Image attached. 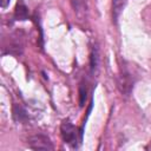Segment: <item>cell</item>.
I'll list each match as a JSON object with an SVG mask.
<instances>
[{
    "instance_id": "cell-1",
    "label": "cell",
    "mask_w": 151,
    "mask_h": 151,
    "mask_svg": "<svg viewBox=\"0 0 151 151\" xmlns=\"http://www.w3.org/2000/svg\"><path fill=\"white\" fill-rule=\"evenodd\" d=\"M136 83V74L131 68V65L127 63H123V65L119 67V72L116 77V84L124 97H130Z\"/></svg>"
},
{
    "instance_id": "cell-2",
    "label": "cell",
    "mask_w": 151,
    "mask_h": 151,
    "mask_svg": "<svg viewBox=\"0 0 151 151\" xmlns=\"http://www.w3.org/2000/svg\"><path fill=\"white\" fill-rule=\"evenodd\" d=\"M83 134H84V129L80 127L78 129L68 118L64 119L60 124V136L61 139L65 144L68 146L77 149L81 142H83Z\"/></svg>"
},
{
    "instance_id": "cell-3",
    "label": "cell",
    "mask_w": 151,
    "mask_h": 151,
    "mask_svg": "<svg viewBox=\"0 0 151 151\" xmlns=\"http://www.w3.org/2000/svg\"><path fill=\"white\" fill-rule=\"evenodd\" d=\"M22 51H24V34L20 31L13 32L12 34H9L8 40L4 41L2 54L20 55Z\"/></svg>"
},
{
    "instance_id": "cell-4",
    "label": "cell",
    "mask_w": 151,
    "mask_h": 151,
    "mask_svg": "<svg viewBox=\"0 0 151 151\" xmlns=\"http://www.w3.org/2000/svg\"><path fill=\"white\" fill-rule=\"evenodd\" d=\"M27 146L32 150H54V145L50 137L44 133H35L27 139Z\"/></svg>"
},
{
    "instance_id": "cell-5",
    "label": "cell",
    "mask_w": 151,
    "mask_h": 151,
    "mask_svg": "<svg viewBox=\"0 0 151 151\" xmlns=\"http://www.w3.org/2000/svg\"><path fill=\"white\" fill-rule=\"evenodd\" d=\"M71 7L79 20H86L88 13V2L87 0H70Z\"/></svg>"
},
{
    "instance_id": "cell-6",
    "label": "cell",
    "mask_w": 151,
    "mask_h": 151,
    "mask_svg": "<svg viewBox=\"0 0 151 151\" xmlns=\"http://www.w3.org/2000/svg\"><path fill=\"white\" fill-rule=\"evenodd\" d=\"M99 63H100V50H99V45L94 42L90 51V74L91 76L97 74L99 70Z\"/></svg>"
},
{
    "instance_id": "cell-7",
    "label": "cell",
    "mask_w": 151,
    "mask_h": 151,
    "mask_svg": "<svg viewBox=\"0 0 151 151\" xmlns=\"http://www.w3.org/2000/svg\"><path fill=\"white\" fill-rule=\"evenodd\" d=\"M12 116L15 123H20V124H26L29 120V113L26 110V107H24L21 104L19 103H14L12 106Z\"/></svg>"
},
{
    "instance_id": "cell-8",
    "label": "cell",
    "mask_w": 151,
    "mask_h": 151,
    "mask_svg": "<svg viewBox=\"0 0 151 151\" xmlns=\"http://www.w3.org/2000/svg\"><path fill=\"white\" fill-rule=\"evenodd\" d=\"M127 4V0H112L111 1V17H112V22L114 25H118L119 17L125 8Z\"/></svg>"
},
{
    "instance_id": "cell-9",
    "label": "cell",
    "mask_w": 151,
    "mask_h": 151,
    "mask_svg": "<svg viewBox=\"0 0 151 151\" xmlns=\"http://www.w3.org/2000/svg\"><path fill=\"white\" fill-rule=\"evenodd\" d=\"M13 18H14V20H27L29 18L28 7L24 2V0H18L17 6L14 8Z\"/></svg>"
},
{
    "instance_id": "cell-10",
    "label": "cell",
    "mask_w": 151,
    "mask_h": 151,
    "mask_svg": "<svg viewBox=\"0 0 151 151\" xmlns=\"http://www.w3.org/2000/svg\"><path fill=\"white\" fill-rule=\"evenodd\" d=\"M87 94H88V88H87V81L85 79H83L79 84V105L80 107L84 106V104L86 103L87 99Z\"/></svg>"
},
{
    "instance_id": "cell-11",
    "label": "cell",
    "mask_w": 151,
    "mask_h": 151,
    "mask_svg": "<svg viewBox=\"0 0 151 151\" xmlns=\"http://www.w3.org/2000/svg\"><path fill=\"white\" fill-rule=\"evenodd\" d=\"M9 1H11V0H0V6H1V8H6V7L8 6V4H9Z\"/></svg>"
}]
</instances>
